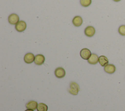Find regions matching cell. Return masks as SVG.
<instances>
[{"instance_id":"1","label":"cell","mask_w":125,"mask_h":111,"mask_svg":"<svg viewBox=\"0 0 125 111\" xmlns=\"http://www.w3.org/2000/svg\"><path fill=\"white\" fill-rule=\"evenodd\" d=\"M80 91V87L79 85L75 82H71L69 85L68 92L71 94L76 95Z\"/></svg>"},{"instance_id":"2","label":"cell","mask_w":125,"mask_h":111,"mask_svg":"<svg viewBox=\"0 0 125 111\" xmlns=\"http://www.w3.org/2000/svg\"><path fill=\"white\" fill-rule=\"evenodd\" d=\"M19 17L16 14H12L10 15L8 18V22L12 25H16L19 21Z\"/></svg>"},{"instance_id":"3","label":"cell","mask_w":125,"mask_h":111,"mask_svg":"<svg viewBox=\"0 0 125 111\" xmlns=\"http://www.w3.org/2000/svg\"><path fill=\"white\" fill-rule=\"evenodd\" d=\"M26 28V24L24 21L20 20L15 25L16 30L19 32L24 31Z\"/></svg>"},{"instance_id":"4","label":"cell","mask_w":125,"mask_h":111,"mask_svg":"<svg viewBox=\"0 0 125 111\" xmlns=\"http://www.w3.org/2000/svg\"><path fill=\"white\" fill-rule=\"evenodd\" d=\"M90 51L87 48H83L80 51V56L82 58L85 60H88L91 56Z\"/></svg>"},{"instance_id":"5","label":"cell","mask_w":125,"mask_h":111,"mask_svg":"<svg viewBox=\"0 0 125 111\" xmlns=\"http://www.w3.org/2000/svg\"><path fill=\"white\" fill-rule=\"evenodd\" d=\"M55 75L59 78H62L65 75V71L64 69L62 67L57 68L55 70Z\"/></svg>"},{"instance_id":"6","label":"cell","mask_w":125,"mask_h":111,"mask_svg":"<svg viewBox=\"0 0 125 111\" xmlns=\"http://www.w3.org/2000/svg\"><path fill=\"white\" fill-rule=\"evenodd\" d=\"M35 56L31 53H28L25 55L24 56V61L26 63L30 64L34 61Z\"/></svg>"},{"instance_id":"7","label":"cell","mask_w":125,"mask_h":111,"mask_svg":"<svg viewBox=\"0 0 125 111\" xmlns=\"http://www.w3.org/2000/svg\"><path fill=\"white\" fill-rule=\"evenodd\" d=\"M95 33V29L92 26H88L84 29V34L88 37H93Z\"/></svg>"},{"instance_id":"8","label":"cell","mask_w":125,"mask_h":111,"mask_svg":"<svg viewBox=\"0 0 125 111\" xmlns=\"http://www.w3.org/2000/svg\"><path fill=\"white\" fill-rule=\"evenodd\" d=\"M45 61V57L42 54H39L35 56L34 63L37 65H41L43 64Z\"/></svg>"},{"instance_id":"9","label":"cell","mask_w":125,"mask_h":111,"mask_svg":"<svg viewBox=\"0 0 125 111\" xmlns=\"http://www.w3.org/2000/svg\"><path fill=\"white\" fill-rule=\"evenodd\" d=\"M104 71L106 73L112 74H113L116 71V67L113 64H107L104 67Z\"/></svg>"},{"instance_id":"10","label":"cell","mask_w":125,"mask_h":111,"mask_svg":"<svg viewBox=\"0 0 125 111\" xmlns=\"http://www.w3.org/2000/svg\"><path fill=\"white\" fill-rule=\"evenodd\" d=\"M87 61L90 64H96L99 62V57L97 55L94 53L92 54L90 57L87 60Z\"/></svg>"},{"instance_id":"11","label":"cell","mask_w":125,"mask_h":111,"mask_svg":"<svg viewBox=\"0 0 125 111\" xmlns=\"http://www.w3.org/2000/svg\"><path fill=\"white\" fill-rule=\"evenodd\" d=\"M72 23L76 27H79L81 26L83 23V19L82 17L79 16H75L73 18Z\"/></svg>"},{"instance_id":"12","label":"cell","mask_w":125,"mask_h":111,"mask_svg":"<svg viewBox=\"0 0 125 111\" xmlns=\"http://www.w3.org/2000/svg\"><path fill=\"white\" fill-rule=\"evenodd\" d=\"M38 103L34 100L29 101L26 104V108L27 109H30L32 110H35L38 107Z\"/></svg>"},{"instance_id":"13","label":"cell","mask_w":125,"mask_h":111,"mask_svg":"<svg viewBox=\"0 0 125 111\" xmlns=\"http://www.w3.org/2000/svg\"><path fill=\"white\" fill-rule=\"evenodd\" d=\"M99 62L102 66L104 67L108 64V60L105 56H101L100 57H99Z\"/></svg>"},{"instance_id":"14","label":"cell","mask_w":125,"mask_h":111,"mask_svg":"<svg viewBox=\"0 0 125 111\" xmlns=\"http://www.w3.org/2000/svg\"><path fill=\"white\" fill-rule=\"evenodd\" d=\"M37 109L38 111H47L48 106L44 103H40L38 105Z\"/></svg>"},{"instance_id":"15","label":"cell","mask_w":125,"mask_h":111,"mask_svg":"<svg viewBox=\"0 0 125 111\" xmlns=\"http://www.w3.org/2000/svg\"><path fill=\"white\" fill-rule=\"evenodd\" d=\"M81 5L84 7L89 6L91 3V0H80Z\"/></svg>"},{"instance_id":"16","label":"cell","mask_w":125,"mask_h":111,"mask_svg":"<svg viewBox=\"0 0 125 111\" xmlns=\"http://www.w3.org/2000/svg\"><path fill=\"white\" fill-rule=\"evenodd\" d=\"M119 33L123 36H125V25H123L120 26L118 29Z\"/></svg>"},{"instance_id":"17","label":"cell","mask_w":125,"mask_h":111,"mask_svg":"<svg viewBox=\"0 0 125 111\" xmlns=\"http://www.w3.org/2000/svg\"><path fill=\"white\" fill-rule=\"evenodd\" d=\"M25 111H34V110H30V109H27V110H25Z\"/></svg>"},{"instance_id":"18","label":"cell","mask_w":125,"mask_h":111,"mask_svg":"<svg viewBox=\"0 0 125 111\" xmlns=\"http://www.w3.org/2000/svg\"><path fill=\"white\" fill-rule=\"evenodd\" d=\"M113 0L114 1H115V2H118V1H120L121 0Z\"/></svg>"}]
</instances>
